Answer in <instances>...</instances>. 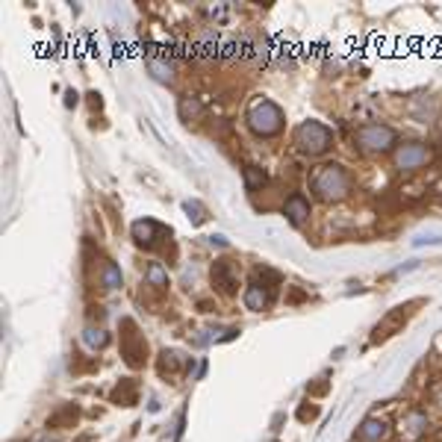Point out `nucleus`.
<instances>
[{"mask_svg": "<svg viewBox=\"0 0 442 442\" xmlns=\"http://www.w3.org/2000/svg\"><path fill=\"white\" fill-rule=\"evenodd\" d=\"M101 286H106V289H115V286H121V269H118L115 262H106V265H103Z\"/></svg>", "mask_w": 442, "mask_h": 442, "instance_id": "nucleus-13", "label": "nucleus"}, {"mask_svg": "<svg viewBox=\"0 0 442 442\" xmlns=\"http://www.w3.org/2000/svg\"><path fill=\"white\" fill-rule=\"evenodd\" d=\"M212 283L218 286L221 292H227V295L236 289V274H233V262L230 259H218L212 265Z\"/></svg>", "mask_w": 442, "mask_h": 442, "instance_id": "nucleus-8", "label": "nucleus"}, {"mask_svg": "<svg viewBox=\"0 0 442 442\" xmlns=\"http://www.w3.org/2000/svg\"><path fill=\"white\" fill-rule=\"evenodd\" d=\"M262 183H265V171L259 165H248L245 168V186L251 192H257V189H262Z\"/></svg>", "mask_w": 442, "mask_h": 442, "instance_id": "nucleus-16", "label": "nucleus"}, {"mask_svg": "<svg viewBox=\"0 0 442 442\" xmlns=\"http://www.w3.org/2000/svg\"><path fill=\"white\" fill-rule=\"evenodd\" d=\"M313 195L324 204H339L351 195V174L339 163H327L313 177Z\"/></svg>", "mask_w": 442, "mask_h": 442, "instance_id": "nucleus-1", "label": "nucleus"}, {"mask_svg": "<svg viewBox=\"0 0 442 442\" xmlns=\"http://www.w3.org/2000/svg\"><path fill=\"white\" fill-rule=\"evenodd\" d=\"M269 304H272V292L265 289V286L251 283L248 289H245V307L254 309V313H262V309H269Z\"/></svg>", "mask_w": 442, "mask_h": 442, "instance_id": "nucleus-10", "label": "nucleus"}, {"mask_svg": "<svg viewBox=\"0 0 442 442\" xmlns=\"http://www.w3.org/2000/svg\"><path fill=\"white\" fill-rule=\"evenodd\" d=\"M127 327H130V334H124V336H121L124 357H127V363H130V366H142V357H145L148 345H145V339L136 334V324L127 322Z\"/></svg>", "mask_w": 442, "mask_h": 442, "instance_id": "nucleus-6", "label": "nucleus"}, {"mask_svg": "<svg viewBox=\"0 0 442 442\" xmlns=\"http://www.w3.org/2000/svg\"><path fill=\"white\" fill-rule=\"evenodd\" d=\"M392 160L401 174H413V171H422L433 163V148L425 142H401L398 150L392 153Z\"/></svg>", "mask_w": 442, "mask_h": 442, "instance_id": "nucleus-5", "label": "nucleus"}, {"mask_svg": "<svg viewBox=\"0 0 442 442\" xmlns=\"http://www.w3.org/2000/svg\"><path fill=\"white\" fill-rule=\"evenodd\" d=\"M113 398H115V401H124V407L136 404V386H133L130 381H124V384H118V386H115Z\"/></svg>", "mask_w": 442, "mask_h": 442, "instance_id": "nucleus-15", "label": "nucleus"}, {"mask_svg": "<svg viewBox=\"0 0 442 442\" xmlns=\"http://www.w3.org/2000/svg\"><path fill=\"white\" fill-rule=\"evenodd\" d=\"M292 142L301 153H307V157H322V153L330 150V145H334V133H330L327 124L322 121H301L292 133Z\"/></svg>", "mask_w": 442, "mask_h": 442, "instance_id": "nucleus-3", "label": "nucleus"}, {"mask_svg": "<svg viewBox=\"0 0 442 442\" xmlns=\"http://www.w3.org/2000/svg\"><path fill=\"white\" fill-rule=\"evenodd\" d=\"M354 142H357L360 150L366 153H374V157H384V153H395L398 150V133L395 127L389 124H381V121H371V124H363L354 133Z\"/></svg>", "mask_w": 442, "mask_h": 442, "instance_id": "nucleus-2", "label": "nucleus"}, {"mask_svg": "<svg viewBox=\"0 0 442 442\" xmlns=\"http://www.w3.org/2000/svg\"><path fill=\"white\" fill-rule=\"evenodd\" d=\"M283 212L286 218L292 221V225H304V221L309 218V197L304 192H295L286 197V204H283Z\"/></svg>", "mask_w": 442, "mask_h": 442, "instance_id": "nucleus-7", "label": "nucleus"}, {"mask_svg": "<svg viewBox=\"0 0 442 442\" xmlns=\"http://www.w3.org/2000/svg\"><path fill=\"white\" fill-rule=\"evenodd\" d=\"M163 233V227L157 225V221H150V218H142V221H136V225H133V239L139 242V245H153V242H157V236Z\"/></svg>", "mask_w": 442, "mask_h": 442, "instance_id": "nucleus-9", "label": "nucleus"}, {"mask_svg": "<svg viewBox=\"0 0 442 442\" xmlns=\"http://www.w3.org/2000/svg\"><path fill=\"white\" fill-rule=\"evenodd\" d=\"M148 68L153 71V77L163 80V83H171V80H174V68H171V62H157V59H150V62H148Z\"/></svg>", "mask_w": 442, "mask_h": 442, "instance_id": "nucleus-17", "label": "nucleus"}, {"mask_svg": "<svg viewBox=\"0 0 442 442\" xmlns=\"http://www.w3.org/2000/svg\"><path fill=\"white\" fill-rule=\"evenodd\" d=\"M86 342H88V345H92V348H101V345L106 342V336H103V330H101V327H98V330H95V327H88V330H86Z\"/></svg>", "mask_w": 442, "mask_h": 442, "instance_id": "nucleus-21", "label": "nucleus"}, {"mask_svg": "<svg viewBox=\"0 0 442 442\" xmlns=\"http://www.w3.org/2000/svg\"><path fill=\"white\" fill-rule=\"evenodd\" d=\"M68 422H77V407H74V404L62 407L56 416L48 418V425H51V428H62V425H68Z\"/></svg>", "mask_w": 442, "mask_h": 442, "instance_id": "nucleus-14", "label": "nucleus"}, {"mask_svg": "<svg viewBox=\"0 0 442 442\" xmlns=\"http://www.w3.org/2000/svg\"><path fill=\"white\" fill-rule=\"evenodd\" d=\"M148 280L153 286H168V274L163 272V265H150V269H148Z\"/></svg>", "mask_w": 442, "mask_h": 442, "instance_id": "nucleus-20", "label": "nucleus"}, {"mask_svg": "<svg viewBox=\"0 0 442 442\" xmlns=\"http://www.w3.org/2000/svg\"><path fill=\"white\" fill-rule=\"evenodd\" d=\"M245 121H248V127L257 133V136L269 139V136H277V133L283 130V109L274 101L259 98V101L251 103Z\"/></svg>", "mask_w": 442, "mask_h": 442, "instance_id": "nucleus-4", "label": "nucleus"}, {"mask_svg": "<svg viewBox=\"0 0 442 442\" xmlns=\"http://www.w3.org/2000/svg\"><path fill=\"white\" fill-rule=\"evenodd\" d=\"M428 416L425 413H410L407 418H404V433L410 436V439H416V436H422L425 431H428Z\"/></svg>", "mask_w": 442, "mask_h": 442, "instance_id": "nucleus-12", "label": "nucleus"}, {"mask_svg": "<svg viewBox=\"0 0 442 442\" xmlns=\"http://www.w3.org/2000/svg\"><path fill=\"white\" fill-rule=\"evenodd\" d=\"M180 115H183L186 121L197 118V115H201V103H197L195 98H183V101H180Z\"/></svg>", "mask_w": 442, "mask_h": 442, "instance_id": "nucleus-19", "label": "nucleus"}, {"mask_svg": "<svg viewBox=\"0 0 442 442\" xmlns=\"http://www.w3.org/2000/svg\"><path fill=\"white\" fill-rule=\"evenodd\" d=\"M401 319H404V309H395V313H392L384 324H378V330H374V334H378V336H389V330H395L398 324H401Z\"/></svg>", "mask_w": 442, "mask_h": 442, "instance_id": "nucleus-18", "label": "nucleus"}, {"mask_svg": "<svg viewBox=\"0 0 442 442\" xmlns=\"http://www.w3.org/2000/svg\"><path fill=\"white\" fill-rule=\"evenodd\" d=\"M386 436H389V425L384 418H366L363 428H360L363 442H386Z\"/></svg>", "mask_w": 442, "mask_h": 442, "instance_id": "nucleus-11", "label": "nucleus"}]
</instances>
